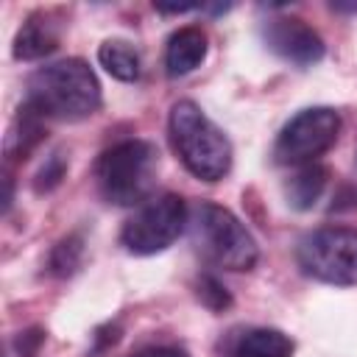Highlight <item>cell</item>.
<instances>
[{
	"mask_svg": "<svg viewBox=\"0 0 357 357\" xmlns=\"http://www.w3.org/2000/svg\"><path fill=\"white\" fill-rule=\"evenodd\" d=\"M25 103L42 117L53 120H84L100 106V84L92 67L81 59H61L39 67L28 78Z\"/></svg>",
	"mask_w": 357,
	"mask_h": 357,
	"instance_id": "obj_1",
	"label": "cell"
},
{
	"mask_svg": "<svg viewBox=\"0 0 357 357\" xmlns=\"http://www.w3.org/2000/svg\"><path fill=\"white\" fill-rule=\"evenodd\" d=\"M206 33L195 25L178 28L170 39H167V50H165V67L167 75L178 78L192 73L195 67H201V61L206 59Z\"/></svg>",
	"mask_w": 357,
	"mask_h": 357,
	"instance_id": "obj_10",
	"label": "cell"
},
{
	"mask_svg": "<svg viewBox=\"0 0 357 357\" xmlns=\"http://www.w3.org/2000/svg\"><path fill=\"white\" fill-rule=\"evenodd\" d=\"M340 134V114L329 106L301 109L296 117L284 123L276 137L273 159L279 165H312L321 153H326Z\"/></svg>",
	"mask_w": 357,
	"mask_h": 357,
	"instance_id": "obj_7",
	"label": "cell"
},
{
	"mask_svg": "<svg viewBox=\"0 0 357 357\" xmlns=\"http://www.w3.org/2000/svg\"><path fill=\"white\" fill-rule=\"evenodd\" d=\"M61 176H64V162H61L59 153H53V156L47 159V165L36 173V192H42V190H53V187L61 181Z\"/></svg>",
	"mask_w": 357,
	"mask_h": 357,
	"instance_id": "obj_16",
	"label": "cell"
},
{
	"mask_svg": "<svg viewBox=\"0 0 357 357\" xmlns=\"http://www.w3.org/2000/svg\"><path fill=\"white\" fill-rule=\"evenodd\" d=\"M170 142L181 165L201 181H220L231 167V145L226 134L192 100H178L170 109Z\"/></svg>",
	"mask_w": 357,
	"mask_h": 357,
	"instance_id": "obj_2",
	"label": "cell"
},
{
	"mask_svg": "<svg viewBox=\"0 0 357 357\" xmlns=\"http://www.w3.org/2000/svg\"><path fill=\"white\" fill-rule=\"evenodd\" d=\"M81 254H84V245H81V237H64L56 248H53V254H50V271L56 273V276H67V273H73L75 268H78V262H81Z\"/></svg>",
	"mask_w": 357,
	"mask_h": 357,
	"instance_id": "obj_14",
	"label": "cell"
},
{
	"mask_svg": "<svg viewBox=\"0 0 357 357\" xmlns=\"http://www.w3.org/2000/svg\"><path fill=\"white\" fill-rule=\"evenodd\" d=\"M190 231L198 251L226 268V271H251L259 259V245L251 237V231L243 226L237 215H231L226 206L218 204H198L190 212Z\"/></svg>",
	"mask_w": 357,
	"mask_h": 357,
	"instance_id": "obj_4",
	"label": "cell"
},
{
	"mask_svg": "<svg viewBox=\"0 0 357 357\" xmlns=\"http://www.w3.org/2000/svg\"><path fill=\"white\" fill-rule=\"evenodd\" d=\"M156 170L159 151L145 139H126L100 153L95 165V178L100 195L109 204L134 206L151 195L156 184Z\"/></svg>",
	"mask_w": 357,
	"mask_h": 357,
	"instance_id": "obj_3",
	"label": "cell"
},
{
	"mask_svg": "<svg viewBox=\"0 0 357 357\" xmlns=\"http://www.w3.org/2000/svg\"><path fill=\"white\" fill-rule=\"evenodd\" d=\"M293 349L296 346L290 335H284L282 329L254 326V329L237 332L229 340L226 357H293Z\"/></svg>",
	"mask_w": 357,
	"mask_h": 357,
	"instance_id": "obj_9",
	"label": "cell"
},
{
	"mask_svg": "<svg viewBox=\"0 0 357 357\" xmlns=\"http://www.w3.org/2000/svg\"><path fill=\"white\" fill-rule=\"evenodd\" d=\"M326 190V170L321 165H304L298 173L290 176V181L284 184V195L287 204L293 209H312L318 204V198Z\"/></svg>",
	"mask_w": 357,
	"mask_h": 357,
	"instance_id": "obj_12",
	"label": "cell"
},
{
	"mask_svg": "<svg viewBox=\"0 0 357 357\" xmlns=\"http://www.w3.org/2000/svg\"><path fill=\"white\" fill-rule=\"evenodd\" d=\"M298 268L326 284H357V229L324 226L304 234L296 245Z\"/></svg>",
	"mask_w": 357,
	"mask_h": 357,
	"instance_id": "obj_5",
	"label": "cell"
},
{
	"mask_svg": "<svg viewBox=\"0 0 357 357\" xmlns=\"http://www.w3.org/2000/svg\"><path fill=\"white\" fill-rule=\"evenodd\" d=\"M56 45H59L56 22L47 14H31L14 36V59L33 61V59H42V56L53 53Z\"/></svg>",
	"mask_w": 357,
	"mask_h": 357,
	"instance_id": "obj_11",
	"label": "cell"
},
{
	"mask_svg": "<svg viewBox=\"0 0 357 357\" xmlns=\"http://www.w3.org/2000/svg\"><path fill=\"white\" fill-rule=\"evenodd\" d=\"M187 220H190L187 204L178 195L165 192V195L148 198V204H142L126 220L120 243L126 245V251L137 257H151V254L170 248L184 231Z\"/></svg>",
	"mask_w": 357,
	"mask_h": 357,
	"instance_id": "obj_6",
	"label": "cell"
},
{
	"mask_svg": "<svg viewBox=\"0 0 357 357\" xmlns=\"http://www.w3.org/2000/svg\"><path fill=\"white\" fill-rule=\"evenodd\" d=\"M262 39L268 50L296 67H312L324 59V39L304 20L296 17H273L262 25Z\"/></svg>",
	"mask_w": 357,
	"mask_h": 357,
	"instance_id": "obj_8",
	"label": "cell"
},
{
	"mask_svg": "<svg viewBox=\"0 0 357 357\" xmlns=\"http://www.w3.org/2000/svg\"><path fill=\"white\" fill-rule=\"evenodd\" d=\"M198 298H201L209 310H223V307L231 304L226 287H223L218 279H212V276H204V279L198 282Z\"/></svg>",
	"mask_w": 357,
	"mask_h": 357,
	"instance_id": "obj_15",
	"label": "cell"
},
{
	"mask_svg": "<svg viewBox=\"0 0 357 357\" xmlns=\"http://www.w3.org/2000/svg\"><path fill=\"white\" fill-rule=\"evenodd\" d=\"M332 8L340 14H357V3H332Z\"/></svg>",
	"mask_w": 357,
	"mask_h": 357,
	"instance_id": "obj_18",
	"label": "cell"
},
{
	"mask_svg": "<svg viewBox=\"0 0 357 357\" xmlns=\"http://www.w3.org/2000/svg\"><path fill=\"white\" fill-rule=\"evenodd\" d=\"M98 61L117 81H137L139 78V70H142L139 53L126 39H106L98 47Z\"/></svg>",
	"mask_w": 357,
	"mask_h": 357,
	"instance_id": "obj_13",
	"label": "cell"
},
{
	"mask_svg": "<svg viewBox=\"0 0 357 357\" xmlns=\"http://www.w3.org/2000/svg\"><path fill=\"white\" fill-rule=\"evenodd\" d=\"M131 357H187V354L181 349H176V346H148V349H142V351H137Z\"/></svg>",
	"mask_w": 357,
	"mask_h": 357,
	"instance_id": "obj_17",
	"label": "cell"
}]
</instances>
